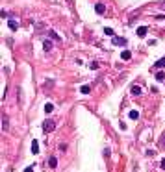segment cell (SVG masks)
Segmentation results:
<instances>
[{"instance_id": "obj_22", "label": "cell", "mask_w": 165, "mask_h": 172, "mask_svg": "<svg viewBox=\"0 0 165 172\" xmlns=\"http://www.w3.org/2000/svg\"><path fill=\"white\" fill-rule=\"evenodd\" d=\"M160 9H162V11H165V2H162V4H160Z\"/></svg>"}, {"instance_id": "obj_15", "label": "cell", "mask_w": 165, "mask_h": 172, "mask_svg": "<svg viewBox=\"0 0 165 172\" xmlns=\"http://www.w3.org/2000/svg\"><path fill=\"white\" fill-rule=\"evenodd\" d=\"M156 80H158V81H163L165 80V72H156Z\"/></svg>"}, {"instance_id": "obj_24", "label": "cell", "mask_w": 165, "mask_h": 172, "mask_svg": "<svg viewBox=\"0 0 165 172\" xmlns=\"http://www.w3.org/2000/svg\"><path fill=\"white\" fill-rule=\"evenodd\" d=\"M162 169L165 170V159H162Z\"/></svg>"}, {"instance_id": "obj_9", "label": "cell", "mask_w": 165, "mask_h": 172, "mask_svg": "<svg viewBox=\"0 0 165 172\" xmlns=\"http://www.w3.org/2000/svg\"><path fill=\"white\" fill-rule=\"evenodd\" d=\"M32 154H39V143L37 141H32Z\"/></svg>"}, {"instance_id": "obj_13", "label": "cell", "mask_w": 165, "mask_h": 172, "mask_svg": "<svg viewBox=\"0 0 165 172\" xmlns=\"http://www.w3.org/2000/svg\"><path fill=\"white\" fill-rule=\"evenodd\" d=\"M48 165H50V169H56V167H58V159L56 157H50L48 159Z\"/></svg>"}, {"instance_id": "obj_20", "label": "cell", "mask_w": 165, "mask_h": 172, "mask_svg": "<svg viewBox=\"0 0 165 172\" xmlns=\"http://www.w3.org/2000/svg\"><path fill=\"white\" fill-rule=\"evenodd\" d=\"M104 33L106 35H113V30L111 28H104Z\"/></svg>"}, {"instance_id": "obj_7", "label": "cell", "mask_w": 165, "mask_h": 172, "mask_svg": "<svg viewBox=\"0 0 165 172\" xmlns=\"http://www.w3.org/2000/svg\"><path fill=\"white\" fill-rule=\"evenodd\" d=\"M147 32H148L147 26H139V28H137V35H139V37H145V35H147Z\"/></svg>"}, {"instance_id": "obj_18", "label": "cell", "mask_w": 165, "mask_h": 172, "mask_svg": "<svg viewBox=\"0 0 165 172\" xmlns=\"http://www.w3.org/2000/svg\"><path fill=\"white\" fill-rule=\"evenodd\" d=\"M99 67H100V65H99V61H93V63L89 65V69H91V70H97Z\"/></svg>"}, {"instance_id": "obj_14", "label": "cell", "mask_w": 165, "mask_h": 172, "mask_svg": "<svg viewBox=\"0 0 165 172\" xmlns=\"http://www.w3.org/2000/svg\"><path fill=\"white\" fill-rule=\"evenodd\" d=\"M54 111V104H45V113H52Z\"/></svg>"}, {"instance_id": "obj_1", "label": "cell", "mask_w": 165, "mask_h": 172, "mask_svg": "<svg viewBox=\"0 0 165 172\" xmlns=\"http://www.w3.org/2000/svg\"><path fill=\"white\" fill-rule=\"evenodd\" d=\"M56 130V122H54V120H45V122H43V131H45V133H50V131H54Z\"/></svg>"}, {"instance_id": "obj_2", "label": "cell", "mask_w": 165, "mask_h": 172, "mask_svg": "<svg viewBox=\"0 0 165 172\" xmlns=\"http://www.w3.org/2000/svg\"><path fill=\"white\" fill-rule=\"evenodd\" d=\"M7 26H9V30H19V19L17 17H9L7 19Z\"/></svg>"}, {"instance_id": "obj_10", "label": "cell", "mask_w": 165, "mask_h": 172, "mask_svg": "<svg viewBox=\"0 0 165 172\" xmlns=\"http://www.w3.org/2000/svg\"><path fill=\"white\" fill-rule=\"evenodd\" d=\"M154 69H165V57H162V59H158V61H156Z\"/></svg>"}, {"instance_id": "obj_4", "label": "cell", "mask_w": 165, "mask_h": 172, "mask_svg": "<svg viewBox=\"0 0 165 172\" xmlns=\"http://www.w3.org/2000/svg\"><path fill=\"white\" fill-rule=\"evenodd\" d=\"M111 43L115 46H124V45H126V39H124V37H113Z\"/></svg>"}, {"instance_id": "obj_16", "label": "cell", "mask_w": 165, "mask_h": 172, "mask_svg": "<svg viewBox=\"0 0 165 172\" xmlns=\"http://www.w3.org/2000/svg\"><path fill=\"white\" fill-rule=\"evenodd\" d=\"M128 115H130V119H133V120H135V119H139V113H137L135 109H133V111H130Z\"/></svg>"}, {"instance_id": "obj_12", "label": "cell", "mask_w": 165, "mask_h": 172, "mask_svg": "<svg viewBox=\"0 0 165 172\" xmlns=\"http://www.w3.org/2000/svg\"><path fill=\"white\" fill-rule=\"evenodd\" d=\"M121 57H123L124 61H128V59H130V57H132V52H130V50H124V52L121 54Z\"/></svg>"}, {"instance_id": "obj_6", "label": "cell", "mask_w": 165, "mask_h": 172, "mask_svg": "<svg viewBox=\"0 0 165 172\" xmlns=\"http://www.w3.org/2000/svg\"><path fill=\"white\" fill-rule=\"evenodd\" d=\"M43 50H45V52H50V50H52V41L45 39V41H43Z\"/></svg>"}, {"instance_id": "obj_17", "label": "cell", "mask_w": 165, "mask_h": 172, "mask_svg": "<svg viewBox=\"0 0 165 172\" xmlns=\"http://www.w3.org/2000/svg\"><path fill=\"white\" fill-rule=\"evenodd\" d=\"M48 35H50V37L54 39V41H60V35H58L56 32H52V30H50V32H48Z\"/></svg>"}, {"instance_id": "obj_5", "label": "cell", "mask_w": 165, "mask_h": 172, "mask_svg": "<svg viewBox=\"0 0 165 172\" xmlns=\"http://www.w3.org/2000/svg\"><path fill=\"white\" fill-rule=\"evenodd\" d=\"M2 130H4V131H7V130H9V119H7V115H6V113L2 115Z\"/></svg>"}, {"instance_id": "obj_11", "label": "cell", "mask_w": 165, "mask_h": 172, "mask_svg": "<svg viewBox=\"0 0 165 172\" xmlns=\"http://www.w3.org/2000/svg\"><path fill=\"white\" fill-rule=\"evenodd\" d=\"M80 93H82V95H89V93H91V87H89V85H82Z\"/></svg>"}, {"instance_id": "obj_23", "label": "cell", "mask_w": 165, "mask_h": 172, "mask_svg": "<svg viewBox=\"0 0 165 172\" xmlns=\"http://www.w3.org/2000/svg\"><path fill=\"white\" fill-rule=\"evenodd\" d=\"M24 172H34V167H28V169H24Z\"/></svg>"}, {"instance_id": "obj_19", "label": "cell", "mask_w": 165, "mask_h": 172, "mask_svg": "<svg viewBox=\"0 0 165 172\" xmlns=\"http://www.w3.org/2000/svg\"><path fill=\"white\" fill-rule=\"evenodd\" d=\"M160 146H162V148H165V133L162 135V137H160Z\"/></svg>"}, {"instance_id": "obj_8", "label": "cell", "mask_w": 165, "mask_h": 172, "mask_svg": "<svg viewBox=\"0 0 165 172\" xmlns=\"http://www.w3.org/2000/svg\"><path fill=\"white\" fill-rule=\"evenodd\" d=\"M130 93H132V95H135V96H139V95H141L143 91H141V87H139V85H132Z\"/></svg>"}, {"instance_id": "obj_3", "label": "cell", "mask_w": 165, "mask_h": 172, "mask_svg": "<svg viewBox=\"0 0 165 172\" xmlns=\"http://www.w3.org/2000/svg\"><path fill=\"white\" fill-rule=\"evenodd\" d=\"M95 11H97V15H104L106 13V6L102 2H97L95 4Z\"/></svg>"}, {"instance_id": "obj_21", "label": "cell", "mask_w": 165, "mask_h": 172, "mask_svg": "<svg viewBox=\"0 0 165 172\" xmlns=\"http://www.w3.org/2000/svg\"><path fill=\"white\" fill-rule=\"evenodd\" d=\"M52 85H54V81H52V80H50V81H46V83H45V85H43V87H46V89H48V87H52Z\"/></svg>"}]
</instances>
